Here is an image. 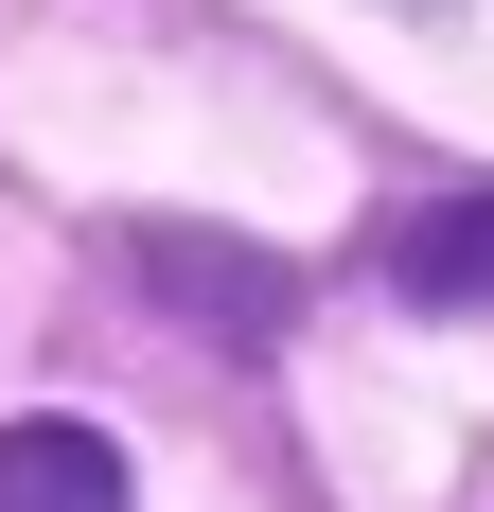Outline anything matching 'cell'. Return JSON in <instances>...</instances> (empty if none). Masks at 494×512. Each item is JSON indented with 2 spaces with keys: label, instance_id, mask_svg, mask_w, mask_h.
Returning <instances> with one entry per match:
<instances>
[{
  "label": "cell",
  "instance_id": "obj_3",
  "mask_svg": "<svg viewBox=\"0 0 494 512\" xmlns=\"http://www.w3.org/2000/svg\"><path fill=\"white\" fill-rule=\"evenodd\" d=\"M142 283H177V301L212 318V336H283V265H247V248H195V230H142Z\"/></svg>",
  "mask_w": 494,
  "mask_h": 512
},
{
  "label": "cell",
  "instance_id": "obj_1",
  "mask_svg": "<svg viewBox=\"0 0 494 512\" xmlns=\"http://www.w3.org/2000/svg\"><path fill=\"white\" fill-rule=\"evenodd\" d=\"M389 301H424V318H494V195L406 212V230H389Z\"/></svg>",
  "mask_w": 494,
  "mask_h": 512
},
{
  "label": "cell",
  "instance_id": "obj_2",
  "mask_svg": "<svg viewBox=\"0 0 494 512\" xmlns=\"http://www.w3.org/2000/svg\"><path fill=\"white\" fill-rule=\"evenodd\" d=\"M0 512H124V442L106 424H0Z\"/></svg>",
  "mask_w": 494,
  "mask_h": 512
}]
</instances>
